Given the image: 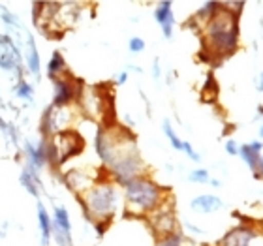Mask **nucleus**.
Instances as JSON below:
<instances>
[{"mask_svg":"<svg viewBox=\"0 0 263 246\" xmlns=\"http://www.w3.org/2000/svg\"><path fill=\"white\" fill-rule=\"evenodd\" d=\"M153 77L154 79H160V62L158 61H154V64H153Z\"/></svg>","mask_w":263,"mask_h":246,"instance_id":"obj_30","label":"nucleus"},{"mask_svg":"<svg viewBox=\"0 0 263 246\" xmlns=\"http://www.w3.org/2000/svg\"><path fill=\"white\" fill-rule=\"evenodd\" d=\"M239 44V13L228 10L220 2V10L205 25V49L209 56H224L235 53Z\"/></svg>","mask_w":263,"mask_h":246,"instance_id":"obj_2","label":"nucleus"},{"mask_svg":"<svg viewBox=\"0 0 263 246\" xmlns=\"http://www.w3.org/2000/svg\"><path fill=\"white\" fill-rule=\"evenodd\" d=\"M2 237H4V231H0V239H2Z\"/></svg>","mask_w":263,"mask_h":246,"instance_id":"obj_34","label":"nucleus"},{"mask_svg":"<svg viewBox=\"0 0 263 246\" xmlns=\"http://www.w3.org/2000/svg\"><path fill=\"white\" fill-rule=\"evenodd\" d=\"M248 145H250V147H252V150L254 153H261V148H263V143L261 141H252V143H248Z\"/></svg>","mask_w":263,"mask_h":246,"instance_id":"obj_29","label":"nucleus"},{"mask_svg":"<svg viewBox=\"0 0 263 246\" xmlns=\"http://www.w3.org/2000/svg\"><path fill=\"white\" fill-rule=\"evenodd\" d=\"M13 94H15V98L25 100V102H28V104H32L34 102V87L27 81V79H23V77H19L17 83L13 85Z\"/></svg>","mask_w":263,"mask_h":246,"instance_id":"obj_18","label":"nucleus"},{"mask_svg":"<svg viewBox=\"0 0 263 246\" xmlns=\"http://www.w3.org/2000/svg\"><path fill=\"white\" fill-rule=\"evenodd\" d=\"M0 19L8 25V27H15V28H21V21H19V17L15 15V13H11V11L4 10L2 13H0Z\"/></svg>","mask_w":263,"mask_h":246,"instance_id":"obj_24","label":"nucleus"},{"mask_svg":"<svg viewBox=\"0 0 263 246\" xmlns=\"http://www.w3.org/2000/svg\"><path fill=\"white\" fill-rule=\"evenodd\" d=\"M256 239H258L256 230H252L250 225H239L226 233L224 239L220 241V246H252Z\"/></svg>","mask_w":263,"mask_h":246,"instance_id":"obj_8","label":"nucleus"},{"mask_svg":"<svg viewBox=\"0 0 263 246\" xmlns=\"http://www.w3.org/2000/svg\"><path fill=\"white\" fill-rule=\"evenodd\" d=\"M259 137H261V139H263V126H261V128H259Z\"/></svg>","mask_w":263,"mask_h":246,"instance_id":"obj_33","label":"nucleus"},{"mask_svg":"<svg viewBox=\"0 0 263 246\" xmlns=\"http://www.w3.org/2000/svg\"><path fill=\"white\" fill-rule=\"evenodd\" d=\"M81 83L71 77H57L53 79V107H68L71 102H77L81 96Z\"/></svg>","mask_w":263,"mask_h":246,"instance_id":"obj_6","label":"nucleus"},{"mask_svg":"<svg viewBox=\"0 0 263 246\" xmlns=\"http://www.w3.org/2000/svg\"><path fill=\"white\" fill-rule=\"evenodd\" d=\"M21 51L13 44V40L8 34H0V68L6 71H17V75L21 73Z\"/></svg>","mask_w":263,"mask_h":246,"instance_id":"obj_7","label":"nucleus"},{"mask_svg":"<svg viewBox=\"0 0 263 246\" xmlns=\"http://www.w3.org/2000/svg\"><path fill=\"white\" fill-rule=\"evenodd\" d=\"M188 181L197 182V184H209L211 182V177H209L207 169H194L190 175H188Z\"/></svg>","mask_w":263,"mask_h":246,"instance_id":"obj_22","label":"nucleus"},{"mask_svg":"<svg viewBox=\"0 0 263 246\" xmlns=\"http://www.w3.org/2000/svg\"><path fill=\"white\" fill-rule=\"evenodd\" d=\"M171 2L170 0H165V2H160L156 6V10H154V19L158 23L160 27H162V34H164V38L170 40L173 36V11H171Z\"/></svg>","mask_w":263,"mask_h":246,"instance_id":"obj_10","label":"nucleus"},{"mask_svg":"<svg viewBox=\"0 0 263 246\" xmlns=\"http://www.w3.org/2000/svg\"><path fill=\"white\" fill-rule=\"evenodd\" d=\"M222 199L218 196H213V194H203V196H197L192 199L190 203V207L192 211L196 213H201V214H211V213H216L222 209Z\"/></svg>","mask_w":263,"mask_h":246,"instance_id":"obj_11","label":"nucleus"},{"mask_svg":"<svg viewBox=\"0 0 263 246\" xmlns=\"http://www.w3.org/2000/svg\"><path fill=\"white\" fill-rule=\"evenodd\" d=\"M25 64H27V70L30 71L36 79H40V73H42V61H40V53H38V47H36V42H34L32 34H28V38H27Z\"/></svg>","mask_w":263,"mask_h":246,"instance_id":"obj_12","label":"nucleus"},{"mask_svg":"<svg viewBox=\"0 0 263 246\" xmlns=\"http://www.w3.org/2000/svg\"><path fill=\"white\" fill-rule=\"evenodd\" d=\"M51 228H57V230H62V231H68V233H71L70 213L66 211L64 205H57V207H55V216L51 218Z\"/></svg>","mask_w":263,"mask_h":246,"instance_id":"obj_15","label":"nucleus"},{"mask_svg":"<svg viewBox=\"0 0 263 246\" xmlns=\"http://www.w3.org/2000/svg\"><path fill=\"white\" fill-rule=\"evenodd\" d=\"M162 128H164V134H165V137L170 139V143H171V147L173 148H177V150H182V141L177 137V134L173 131V128H171V122L165 119L164 121V124H162Z\"/></svg>","mask_w":263,"mask_h":246,"instance_id":"obj_21","label":"nucleus"},{"mask_svg":"<svg viewBox=\"0 0 263 246\" xmlns=\"http://www.w3.org/2000/svg\"><path fill=\"white\" fill-rule=\"evenodd\" d=\"M96 153L122 186L139 177L143 167L136 137L121 126H104L96 131Z\"/></svg>","mask_w":263,"mask_h":246,"instance_id":"obj_1","label":"nucleus"},{"mask_svg":"<svg viewBox=\"0 0 263 246\" xmlns=\"http://www.w3.org/2000/svg\"><path fill=\"white\" fill-rule=\"evenodd\" d=\"M226 153L231 154V156H235V154H239V147H237V143L233 141V139H230V141L226 143Z\"/></svg>","mask_w":263,"mask_h":246,"instance_id":"obj_27","label":"nucleus"},{"mask_svg":"<svg viewBox=\"0 0 263 246\" xmlns=\"http://www.w3.org/2000/svg\"><path fill=\"white\" fill-rule=\"evenodd\" d=\"M0 8H2V4H0Z\"/></svg>","mask_w":263,"mask_h":246,"instance_id":"obj_35","label":"nucleus"},{"mask_svg":"<svg viewBox=\"0 0 263 246\" xmlns=\"http://www.w3.org/2000/svg\"><path fill=\"white\" fill-rule=\"evenodd\" d=\"M156 246H182V237L179 233H170V235L162 237Z\"/></svg>","mask_w":263,"mask_h":246,"instance_id":"obj_23","label":"nucleus"},{"mask_svg":"<svg viewBox=\"0 0 263 246\" xmlns=\"http://www.w3.org/2000/svg\"><path fill=\"white\" fill-rule=\"evenodd\" d=\"M6 126H8V124H6V122L2 121V117H0V130H6Z\"/></svg>","mask_w":263,"mask_h":246,"instance_id":"obj_32","label":"nucleus"},{"mask_svg":"<svg viewBox=\"0 0 263 246\" xmlns=\"http://www.w3.org/2000/svg\"><path fill=\"white\" fill-rule=\"evenodd\" d=\"M64 181H66V184H68V188L76 192L77 196L85 194V192L92 186V179H90L88 175H85V173H83V171H79V169L70 171V173L66 175Z\"/></svg>","mask_w":263,"mask_h":246,"instance_id":"obj_13","label":"nucleus"},{"mask_svg":"<svg viewBox=\"0 0 263 246\" xmlns=\"http://www.w3.org/2000/svg\"><path fill=\"white\" fill-rule=\"evenodd\" d=\"M36 214H38V228H40V235H42V246H49V242H51V216L42 201H38V211H36Z\"/></svg>","mask_w":263,"mask_h":246,"instance_id":"obj_14","label":"nucleus"},{"mask_svg":"<svg viewBox=\"0 0 263 246\" xmlns=\"http://www.w3.org/2000/svg\"><path fill=\"white\" fill-rule=\"evenodd\" d=\"M128 49L132 51V53H141V51H145V42H143V38H132L130 44H128Z\"/></svg>","mask_w":263,"mask_h":246,"instance_id":"obj_25","label":"nucleus"},{"mask_svg":"<svg viewBox=\"0 0 263 246\" xmlns=\"http://www.w3.org/2000/svg\"><path fill=\"white\" fill-rule=\"evenodd\" d=\"M220 10V2H205L201 10L196 13V19H201V21H209L211 17Z\"/></svg>","mask_w":263,"mask_h":246,"instance_id":"obj_20","label":"nucleus"},{"mask_svg":"<svg viewBox=\"0 0 263 246\" xmlns=\"http://www.w3.org/2000/svg\"><path fill=\"white\" fill-rule=\"evenodd\" d=\"M239 154H241V158L245 160V164H247L254 173H256V171L259 169V165L263 164L261 156H259L258 153H254L250 145H242V147H239Z\"/></svg>","mask_w":263,"mask_h":246,"instance_id":"obj_19","label":"nucleus"},{"mask_svg":"<svg viewBox=\"0 0 263 246\" xmlns=\"http://www.w3.org/2000/svg\"><path fill=\"white\" fill-rule=\"evenodd\" d=\"M128 81V71H121L119 77H117V85H124Z\"/></svg>","mask_w":263,"mask_h":246,"instance_id":"obj_28","label":"nucleus"},{"mask_svg":"<svg viewBox=\"0 0 263 246\" xmlns=\"http://www.w3.org/2000/svg\"><path fill=\"white\" fill-rule=\"evenodd\" d=\"M124 197H126L130 211H136V213H154L158 207H162L164 192L154 181L139 175L124 184Z\"/></svg>","mask_w":263,"mask_h":246,"instance_id":"obj_4","label":"nucleus"},{"mask_svg":"<svg viewBox=\"0 0 263 246\" xmlns=\"http://www.w3.org/2000/svg\"><path fill=\"white\" fill-rule=\"evenodd\" d=\"M19 182H21V186L28 192V194H30V196H34V197L40 196L38 188L42 186V179H40V175H32L30 171L23 169L21 177H19Z\"/></svg>","mask_w":263,"mask_h":246,"instance_id":"obj_16","label":"nucleus"},{"mask_svg":"<svg viewBox=\"0 0 263 246\" xmlns=\"http://www.w3.org/2000/svg\"><path fill=\"white\" fill-rule=\"evenodd\" d=\"M182 153L186 154L190 160H194V162H199V160H201V156H199V154L194 150V147L188 141H182Z\"/></svg>","mask_w":263,"mask_h":246,"instance_id":"obj_26","label":"nucleus"},{"mask_svg":"<svg viewBox=\"0 0 263 246\" xmlns=\"http://www.w3.org/2000/svg\"><path fill=\"white\" fill-rule=\"evenodd\" d=\"M151 224H153L154 231L162 237L170 235V233H175V224H177L175 214H173V211H170V209L158 207L154 211V216H153V220H151Z\"/></svg>","mask_w":263,"mask_h":246,"instance_id":"obj_9","label":"nucleus"},{"mask_svg":"<svg viewBox=\"0 0 263 246\" xmlns=\"http://www.w3.org/2000/svg\"><path fill=\"white\" fill-rule=\"evenodd\" d=\"M261 160H263V158H261Z\"/></svg>","mask_w":263,"mask_h":246,"instance_id":"obj_36","label":"nucleus"},{"mask_svg":"<svg viewBox=\"0 0 263 246\" xmlns=\"http://www.w3.org/2000/svg\"><path fill=\"white\" fill-rule=\"evenodd\" d=\"M79 203L83 205L85 216L90 222H111V216L115 214L119 205V194L115 184L104 181L96 182L85 192V197L77 196Z\"/></svg>","mask_w":263,"mask_h":246,"instance_id":"obj_3","label":"nucleus"},{"mask_svg":"<svg viewBox=\"0 0 263 246\" xmlns=\"http://www.w3.org/2000/svg\"><path fill=\"white\" fill-rule=\"evenodd\" d=\"M83 137L77 131H61L49 139V147H47V164L51 165H62L64 162L77 156L83 150Z\"/></svg>","mask_w":263,"mask_h":246,"instance_id":"obj_5","label":"nucleus"},{"mask_svg":"<svg viewBox=\"0 0 263 246\" xmlns=\"http://www.w3.org/2000/svg\"><path fill=\"white\" fill-rule=\"evenodd\" d=\"M258 90L259 92H263V73L259 75V85H258Z\"/></svg>","mask_w":263,"mask_h":246,"instance_id":"obj_31","label":"nucleus"},{"mask_svg":"<svg viewBox=\"0 0 263 246\" xmlns=\"http://www.w3.org/2000/svg\"><path fill=\"white\" fill-rule=\"evenodd\" d=\"M64 71H66L64 56H62V53L55 51V53L51 55L49 62H47V75H49L51 79H57V77H61Z\"/></svg>","mask_w":263,"mask_h":246,"instance_id":"obj_17","label":"nucleus"}]
</instances>
